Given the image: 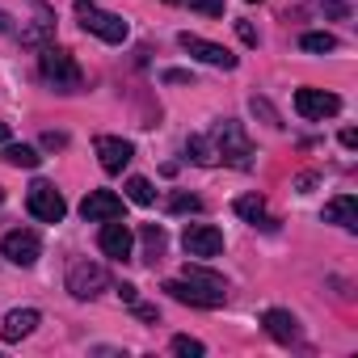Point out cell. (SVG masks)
<instances>
[{
    "label": "cell",
    "instance_id": "d590c367",
    "mask_svg": "<svg viewBox=\"0 0 358 358\" xmlns=\"http://www.w3.org/2000/svg\"><path fill=\"white\" fill-rule=\"evenodd\" d=\"M0 203H5V190H0Z\"/></svg>",
    "mask_w": 358,
    "mask_h": 358
},
{
    "label": "cell",
    "instance_id": "277c9868",
    "mask_svg": "<svg viewBox=\"0 0 358 358\" xmlns=\"http://www.w3.org/2000/svg\"><path fill=\"white\" fill-rule=\"evenodd\" d=\"M76 17L89 34H97L101 43H127V22L114 13H101L93 0H76Z\"/></svg>",
    "mask_w": 358,
    "mask_h": 358
},
{
    "label": "cell",
    "instance_id": "3957f363",
    "mask_svg": "<svg viewBox=\"0 0 358 358\" xmlns=\"http://www.w3.org/2000/svg\"><path fill=\"white\" fill-rule=\"evenodd\" d=\"M211 139H215V152H220V160H228V164H236V169H249V164H253V160H249V156H253V148H249L245 131H241L232 118L215 122Z\"/></svg>",
    "mask_w": 358,
    "mask_h": 358
},
{
    "label": "cell",
    "instance_id": "4316f807",
    "mask_svg": "<svg viewBox=\"0 0 358 358\" xmlns=\"http://www.w3.org/2000/svg\"><path fill=\"white\" fill-rule=\"evenodd\" d=\"M164 80H169V85H186V80H190V72H182V68H169V72H164ZM190 85H194V80H190Z\"/></svg>",
    "mask_w": 358,
    "mask_h": 358
},
{
    "label": "cell",
    "instance_id": "f1b7e54d",
    "mask_svg": "<svg viewBox=\"0 0 358 358\" xmlns=\"http://www.w3.org/2000/svg\"><path fill=\"white\" fill-rule=\"evenodd\" d=\"M324 13H329V17H345V13H350V5H341V0H329Z\"/></svg>",
    "mask_w": 358,
    "mask_h": 358
},
{
    "label": "cell",
    "instance_id": "2e32d148",
    "mask_svg": "<svg viewBox=\"0 0 358 358\" xmlns=\"http://www.w3.org/2000/svg\"><path fill=\"white\" fill-rule=\"evenodd\" d=\"M324 224H341V228H358V199L354 194H341V199H333V203H324Z\"/></svg>",
    "mask_w": 358,
    "mask_h": 358
},
{
    "label": "cell",
    "instance_id": "4fadbf2b",
    "mask_svg": "<svg viewBox=\"0 0 358 358\" xmlns=\"http://www.w3.org/2000/svg\"><path fill=\"white\" fill-rule=\"evenodd\" d=\"M97 245H101V253H106V257H118V262H127V257H131V249H135V236H131V228H127V224H118V220H106V228H101Z\"/></svg>",
    "mask_w": 358,
    "mask_h": 358
},
{
    "label": "cell",
    "instance_id": "ffe728a7",
    "mask_svg": "<svg viewBox=\"0 0 358 358\" xmlns=\"http://www.w3.org/2000/svg\"><path fill=\"white\" fill-rule=\"evenodd\" d=\"M139 236H143V253H148L143 262H160V253H164V228L160 224H143Z\"/></svg>",
    "mask_w": 358,
    "mask_h": 358
},
{
    "label": "cell",
    "instance_id": "cb8c5ba5",
    "mask_svg": "<svg viewBox=\"0 0 358 358\" xmlns=\"http://www.w3.org/2000/svg\"><path fill=\"white\" fill-rule=\"evenodd\" d=\"M182 5H190L203 17H224V0H182Z\"/></svg>",
    "mask_w": 358,
    "mask_h": 358
},
{
    "label": "cell",
    "instance_id": "6da1fadb",
    "mask_svg": "<svg viewBox=\"0 0 358 358\" xmlns=\"http://www.w3.org/2000/svg\"><path fill=\"white\" fill-rule=\"evenodd\" d=\"M164 291L177 299V303H190V308H220L224 303V278L220 274H207L199 266L186 270V278H169Z\"/></svg>",
    "mask_w": 358,
    "mask_h": 358
},
{
    "label": "cell",
    "instance_id": "f546056e",
    "mask_svg": "<svg viewBox=\"0 0 358 358\" xmlns=\"http://www.w3.org/2000/svg\"><path fill=\"white\" fill-rule=\"evenodd\" d=\"M64 143H68V135H55V131L43 135V148H64Z\"/></svg>",
    "mask_w": 358,
    "mask_h": 358
},
{
    "label": "cell",
    "instance_id": "9c48e42d",
    "mask_svg": "<svg viewBox=\"0 0 358 358\" xmlns=\"http://www.w3.org/2000/svg\"><path fill=\"white\" fill-rule=\"evenodd\" d=\"M182 245H186L190 257H220L224 253V232L211 228V224H190L186 236H182Z\"/></svg>",
    "mask_w": 358,
    "mask_h": 358
},
{
    "label": "cell",
    "instance_id": "7a4b0ae2",
    "mask_svg": "<svg viewBox=\"0 0 358 358\" xmlns=\"http://www.w3.org/2000/svg\"><path fill=\"white\" fill-rule=\"evenodd\" d=\"M38 68H43V80H47V85H55L59 93H76V89L85 85L80 64H76V59H72V51H64V47H43Z\"/></svg>",
    "mask_w": 358,
    "mask_h": 358
},
{
    "label": "cell",
    "instance_id": "52a82bcc",
    "mask_svg": "<svg viewBox=\"0 0 358 358\" xmlns=\"http://www.w3.org/2000/svg\"><path fill=\"white\" fill-rule=\"evenodd\" d=\"M177 43H182V51L186 55H194L199 64H211V68H224V72H232L236 68V55L228 51V47H220V43H207V38H199V34H177Z\"/></svg>",
    "mask_w": 358,
    "mask_h": 358
},
{
    "label": "cell",
    "instance_id": "d6986e66",
    "mask_svg": "<svg viewBox=\"0 0 358 358\" xmlns=\"http://www.w3.org/2000/svg\"><path fill=\"white\" fill-rule=\"evenodd\" d=\"M5 160L9 164H17V169H38V148H30V143H5Z\"/></svg>",
    "mask_w": 358,
    "mask_h": 358
},
{
    "label": "cell",
    "instance_id": "484cf974",
    "mask_svg": "<svg viewBox=\"0 0 358 358\" xmlns=\"http://www.w3.org/2000/svg\"><path fill=\"white\" fill-rule=\"evenodd\" d=\"M236 34H241V43H245V47H257V30H253L249 22H236Z\"/></svg>",
    "mask_w": 358,
    "mask_h": 358
},
{
    "label": "cell",
    "instance_id": "ba28073f",
    "mask_svg": "<svg viewBox=\"0 0 358 358\" xmlns=\"http://www.w3.org/2000/svg\"><path fill=\"white\" fill-rule=\"evenodd\" d=\"M295 110H299V118L320 122V118H333L341 110V97L324 93V89H295Z\"/></svg>",
    "mask_w": 358,
    "mask_h": 358
},
{
    "label": "cell",
    "instance_id": "8fae6325",
    "mask_svg": "<svg viewBox=\"0 0 358 358\" xmlns=\"http://www.w3.org/2000/svg\"><path fill=\"white\" fill-rule=\"evenodd\" d=\"M80 215H85L89 224L122 220V199H118L114 190H93V194H85V203H80Z\"/></svg>",
    "mask_w": 358,
    "mask_h": 358
},
{
    "label": "cell",
    "instance_id": "30bf717a",
    "mask_svg": "<svg viewBox=\"0 0 358 358\" xmlns=\"http://www.w3.org/2000/svg\"><path fill=\"white\" fill-rule=\"evenodd\" d=\"M0 253H5L13 266H34V262H38V253H43V241H38L34 232L17 228V232H9L5 241H0Z\"/></svg>",
    "mask_w": 358,
    "mask_h": 358
},
{
    "label": "cell",
    "instance_id": "d4e9b609",
    "mask_svg": "<svg viewBox=\"0 0 358 358\" xmlns=\"http://www.w3.org/2000/svg\"><path fill=\"white\" fill-rule=\"evenodd\" d=\"M199 207H203V203H199L194 194H173V199H169V211H177V215H186V211L194 215Z\"/></svg>",
    "mask_w": 358,
    "mask_h": 358
},
{
    "label": "cell",
    "instance_id": "1f68e13d",
    "mask_svg": "<svg viewBox=\"0 0 358 358\" xmlns=\"http://www.w3.org/2000/svg\"><path fill=\"white\" fill-rule=\"evenodd\" d=\"M341 148H358V131H341Z\"/></svg>",
    "mask_w": 358,
    "mask_h": 358
},
{
    "label": "cell",
    "instance_id": "44dd1931",
    "mask_svg": "<svg viewBox=\"0 0 358 358\" xmlns=\"http://www.w3.org/2000/svg\"><path fill=\"white\" fill-rule=\"evenodd\" d=\"M299 47H303V51H312V55H329V51H337V38H333V34H324V30H312V34H303V38H299Z\"/></svg>",
    "mask_w": 358,
    "mask_h": 358
},
{
    "label": "cell",
    "instance_id": "836d02e7",
    "mask_svg": "<svg viewBox=\"0 0 358 358\" xmlns=\"http://www.w3.org/2000/svg\"><path fill=\"white\" fill-rule=\"evenodd\" d=\"M0 143H9V122H0Z\"/></svg>",
    "mask_w": 358,
    "mask_h": 358
},
{
    "label": "cell",
    "instance_id": "5b68a950",
    "mask_svg": "<svg viewBox=\"0 0 358 358\" xmlns=\"http://www.w3.org/2000/svg\"><path fill=\"white\" fill-rule=\"evenodd\" d=\"M26 207H30V215L43 220V224H59V220L68 215V203H64V194H59L51 182H34L30 194H26Z\"/></svg>",
    "mask_w": 358,
    "mask_h": 358
},
{
    "label": "cell",
    "instance_id": "ac0fdd59",
    "mask_svg": "<svg viewBox=\"0 0 358 358\" xmlns=\"http://www.w3.org/2000/svg\"><path fill=\"white\" fill-rule=\"evenodd\" d=\"M186 152L194 164H220V152H215V139L211 135H190L186 139Z\"/></svg>",
    "mask_w": 358,
    "mask_h": 358
},
{
    "label": "cell",
    "instance_id": "7402d4cb",
    "mask_svg": "<svg viewBox=\"0 0 358 358\" xmlns=\"http://www.w3.org/2000/svg\"><path fill=\"white\" fill-rule=\"evenodd\" d=\"M127 199L139 203V207H152V203H156V190H152L148 177H131V182H127Z\"/></svg>",
    "mask_w": 358,
    "mask_h": 358
},
{
    "label": "cell",
    "instance_id": "e0dca14e",
    "mask_svg": "<svg viewBox=\"0 0 358 358\" xmlns=\"http://www.w3.org/2000/svg\"><path fill=\"white\" fill-rule=\"evenodd\" d=\"M236 215L249 220V224H257V228H274V220L266 215V199L262 194H241L236 199Z\"/></svg>",
    "mask_w": 358,
    "mask_h": 358
},
{
    "label": "cell",
    "instance_id": "603a6c76",
    "mask_svg": "<svg viewBox=\"0 0 358 358\" xmlns=\"http://www.w3.org/2000/svg\"><path fill=\"white\" fill-rule=\"evenodd\" d=\"M203 350H207V345H203L199 337H186V333H177V337H173V354H182V358H199Z\"/></svg>",
    "mask_w": 358,
    "mask_h": 358
},
{
    "label": "cell",
    "instance_id": "7c38bea8",
    "mask_svg": "<svg viewBox=\"0 0 358 358\" xmlns=\"http://www.w3.org/2000/svg\"><path fill=\"white\" fill-rule=\"evenodd\" d=\"M93 148H97V156H101V169H106V173H122V169L131 164V156H135V148H131L127 139H118V135H97V139H93Z\"/></svg>",
    "mask_w": 358,
    "mask_h": 358
},
{
    "label": "cell",
    "instance_id": "83f0119b",
    "mask_svg": "<svg viewBox=\"0 0 358 358\" xmlns=\"http://www.w3.org/2000/svg\"><path fill=\"white\" fill-rule=\"evenodd\" d=\"M118 299H122V303H135V299H139V291H135L131 282H118Z\"/></svg>",
    "mask_w": 358,
    "mask_h": 358
},
{
    "label": "cell",
    "instance_id": "8992f818",
    "mask_svg": "<svg viewBox=\"0 0 358 358\" xmlns=\"http://www.w3.org/2000/svg\"><path fill=\"white\" fill-rule=\"evenodd\" d=\"M110 287V274H106V266H97V262H76L72 270H68V291H72V299H93V295H101Z\"/></svg>",
    "mask_w": 358,
    "mask_h": 358
},
{
    "label": "cell",
    "instance_id": "4dcf8cb0",
    "mask_svg": "<svg viewBox=\"0 0 358 358\" xmlns=\"http://www.w3.org/2000/svg\"><path fill=\"white\" fill-rule=\"evenodd\" d=\"M131 308H135V316H139V320H156V308H148V303H139V299H135Z\"/></svg>",
    "mask_w": 358,
    "mask_h": 358
},
{
    "label": "cell",
    "instance_id": "5bb4252c",
    "mask_svg": "<svg viewBox=\"0 0 358 358\" xmlns=\"http://www.w3.org/2000/svg\"><path fill=\"white\" fill-rule=\"evenodd\" d=\"M38 320H43L38 308H17V312L5 316V324H0V337H5V341H22V337H30V333L38 329Z\"/></svg>",
    "mask_w": 358,
    "mask_h": 358
},
{
    "label": "cell",
    "instance_id": "e575fe53",
    "mask_svg": "<svg viewBox=\"0 0 358 358\" xmlns=\"http://www.w3.org/2000/svg\"><path fill=\"white\" fill-rule=\"evenodd\" d=\"M164 5H182V0H164Z\"/></svg>",
    "mask_w": 358,
    "mask_h": 358
},
{
    "label": "cell",
    "instance_id": "d6a6232c",
    "mask_svg": "<svg viewBox=\"0 0 358 358\" xmlns=\"http://www.w3.org/2000/svg\"><path fill=\"white\" fill-rule=\"evenodd\" d=\"M9 30H13V17H9L5 9H0V34H9Z\"/></svg>",
    "mask_w": 358,
    "mask_h": 358
},
{
    "label": "cell",
    "instance_id": "9a60e30c",
    "mask_svg": "<svg viewBox=\"0 0 358 358\" xmlns=\"http://www.w3.org/2000/svg\"><path fill=\"white\" fill-rule=\"evenodd\" d=\"M262 324H266V333H270L274 341H282V345L299 341V320H295L287 308H270V312L262 316Z\"/></svg>",
    "mask_w": 358,
    "mask_h": 358
}]
</instances>
